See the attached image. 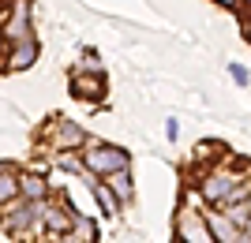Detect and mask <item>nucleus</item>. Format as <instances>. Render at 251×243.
Segmentation results:
<instances>
[{
  "mask_svg": "<svg viewBox=\"0 0 251 243\" xmlns=\"http://www.w3.org/2000/svg\"><path fill=\"white\" fill-rule=\"evenodd\" d=\"M79 142H83V131L72 120H60L56 124V146H79Z\"/></svg>",
  "mask_w": 251,
  "mask_h": 243,
  "instance_id": "9",
  "label": "nucleus"
},
{
  "mask_svg": "<svg viewBox=\"0 0 251 243\" xmlns=\"http://www.w3.org/2000/svg\"><path fill=\"white\" fill-rule=\"evenodd\" d=\"M244 232H251V213H248V221H244Z\"/></svg>",
  "mask_w": 251,
  "mask_h": 243,
  "instance_id": "16",
  "label": "nucleus"
},
{
  "mask_svg": "<svg viewBox=\"0 0 251 243\" xmlns=\"http://www.w3.org/2000/svg\"><path fill=\"white\" fill-rule=\"evenodd\" d=\"M105 183H109V191H113L120 202H127L131 199V172L127 169H116V172H109L105 176Z\"/></svg>",
  "mask_w": 251,
  "mask_h": 243,
  "instance_id": "8",
  "label": "nucleus"
},
{
  "mask_svg": "<svg viewBox=\"0 0 251 243\" xmlns=\"http://www.w3.org/2000/svg\"><path fill=\"white\" fill-rule=\"evenodd\" d=\"M52 243H83V240H79V236H75L72 228H64V232H56V236H52Z\"/></svg>",
  "mask_w": 251,
  "mask_h": 243,
  "instance_id": "13",
  "label": "nucleus"
},
{
  "mask_svg": "<svg viewBox=\"0 0 251 243\" xmlns=\"http://www.w3.org/2000/svg\"><path fill=\"white\" fill-rule=\"evenodd\" d=\"M218 4H225V8H236V4H240V0H218Z\"/></svg>",
  "mask_w": 251,
  "mask_h": 243,
  "instance_id": "15",
  "label": "nucleus"
},
{
  "mask_svg": "<svg viewBox=\"0 0 251 243\" xmlns=\"http://www.w3.org/2000/svg\"><path fill=\"white\" fill-rule=\"evenodd\" d=\"M19 191L26 199H45V195H49V183H45L42 176H19Z\"/></svg>",
  "mask_w": 251,
  "mask_h": 243,
  "instance_id": "10",
  "label": "nucleus"
},
{
  "mask_svg": "<svg viewBox=\"0 0 251 243\" xmlns=\"http://www.w3.org/2000/svg\"><path fill=\"white\" fill-rule=\"evenodd\" d=\"M176 236H180V243H214V236L206 228V217H199L195 210H180Z\"/></svg>",
  "mask_w": 251,
  "mask_h": 243,
  "instance_id": "3",
  "label": "nucleus"
},
{
  "mask_svg": "<svg viewBox=\"0 0 251 243\" xmlns=\"http://www.w3.org/2000/svg\"><path fill=\"white\" fill-rule=\"evenodd\" d=\"M72 90H75L79 97H86V101H98V97L105 94L101 71H94V75H75V79H72Z\"/></svg>",
  "mask_w": 251,
  "mask_h": 243,
  "instance_id": "6",
  "label": "nucleus"
},
{
  "mask_svg": "<svg viewBox=\"0 0 251 243\" xmlns=\"http://www.w3.org/2000/svg\"><path fill=\"white\" fill-rule=\"evenodd\" d=\"M8 38L11 42H26V38H34L30 30V0H15L11 4V15H8Z\"/></svg>",
  "mask_w": 251,
  "mask_h": 243,
  "instance_id": "4",
  "label": "nucleus"
},
{
  "mask_svg": "<svg viewBox=\"0 0 251 243\" xmlns=\"http://www.w3.org/2000/svg\"><path fill=\"white\" fill-rule=\"evenodd\" d=\"M38 60V42L34 38H26V42H11V53H8V67H30V64Z\"/></svg>",
  "mask_w": 251,
  "mask_h": 243,
  "instance_id": "7",
  "label": "nucleus"
},
{
  "mask_svg": "<svg viewBox=\"0 0 251 243\" xmlns=\"http://www.w3.org/2000/svg\"><path fill=\"white\" fill-rule=\"evenodd\" d=\"M236 187H240V180H236V172H225V169H210L206 180H202V199L206 202H232V195H236Z\"/></svg>",
  "mask_w": 251,
  "mask_h": 243,
  "instance_id": "2",
  "label": "nucleus"
},
{
  "mask_svg": "<svg viewBox=\"0 0 251 243\" xmlns=\"http://www.w3.org/2000/svg\"><path fill=\"white\" fill-rule=\"evenodd\" d=\"M236 243H251V232H244V228H240V236H236Z\"/></svg>",
  "mask_w": 251,
  "mask_h": 243,
  "instance_id": "14",
  "label": "nucleus"
},
{
  "mask_svg": "<svg viewBox=\"0 0 251 243\" xmlns=\"http://www.w3.org/2000/svg\"><path fill=\"white\" fill-rule=\"evenodd\" d=\"M15 195H19V176H11V172L4 169L0 172V206H8Z\"/></svg>",
  "mask_w": 251,
  "mask_h": 243,
  "instance_id": "12",
  "label": "nucleus"
},
{
  "mask_svg": "<svg viewBox=\"0 0 251 243\" xmlns=\"http://www.w3.org/2000/svg\"><path fill=\"white\" fill-rule=\"evenodd\" d=\"M94 199H98V206H101L105 213H120V199L109 191V183H94Z\"/></svg>",
  "mask_w": 251,
  "mask_h": 243,
  "instance_id": "11",
  "label": "nucleus"
},
{
  "mask_svg": "<svg viewBox=\"0 0 251 243\" xmlns=\"http://www.w3.org/2000/svg\"><path fill=\"white\" fill-rule=\"evenodd\" d=\"M83 165L94 172V176H109V172H116V169H127V154L116 150V146H98V142H90V150L83 154Z\"/></svg>",
  "mask_w": 251,
  "mask_h": 243,
  "instance_id": "1",
  "label": "nucleus"
},
{
  "mask_svg": "<svg viewBox=\"0 0 251 243\" xmlns=\"http://www.w3.org/2000/svg\"><path fill=\"white\" fill-rule=\"evenodd\" d=\"M0 49H4V34H0Z\"/></svg>",
  "mask_w": 251,
  "mask_h": 243,
  "instance_id": "17",
  "label": "nucleus"
},
{
  "mask_svg": "<svg viewBox=\"0 0 251 243\" xmlns=\"http://www.w3.org/2000/svg\"><path fill=\"white\" fill-rule=\"evenodd\" d=\"M206 228L214 243H236V236H240V224H232L225 213H206Z\"/></svg>",
  "mask_w": 251,
  "mask_h": 243,
  "instance_id": "5",
  "label": "nucleus"
}]
</instances>
